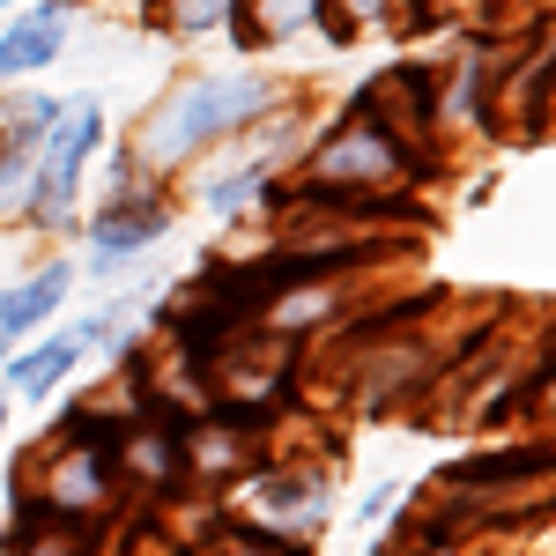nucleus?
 Here are the masks:
<instances>
[{"instance_id": "1a4fd4ad", "label": "nucleus", "mask_w": 556, "mask_h": 556, "mask_svg": "<svg viewBox=\"0 0 556 556\" xmlns=\"http://www.w3.org/2000/svg\"><path fill=\"white\" fill-rule=\"evenodd\" d=\"M542 482H556V430H549V438H527V445H497V453L453 460L445 475H430V490L468 497V505H497V497H513V490H542Z\"/></svg>"}, {"instance_id": "aec40b11", "label": "nucleus", "mask_w": 556, "mask_h": 556, "mask_svg": "<svg viewBox=\"0 0 556 556\" xmlns=\"http://www.w3.org/2000/svg\"><path fill=\"white\" fill-rule=\"evenodd\" d=\"M0 8H8V15H15V8H30V0H0Z\"/></svg>"}, {"instance_id": "4468645a", "label": "nucleus", "mask_w": 556, "mask_h": 556, "mask_svg": "<svg viewBox=\"0 0 556 556\" xmlns=\"http://www.w3.org/2000/svg\"><path fill=\"white\" fill-rule=\"evenodd\" d=\"M238 8L245 0H156V30L178 45H208V38H230V23H238Z\"/></svg>"}, {"instance_id": "9b49d317", "label": "nucleus", "mask_w": 556, "mask_h": 556, "mask_svg": "<svg viewBox=\"0 0 556 556\" xmlns=\"http://www.w3.org/2000/svg\"><path fill=\"white\" fill-rule=\"evenodd\" d=\"M75 290H83L75 253H52V260H38V267H23L15 282H0V334H8V349L45 334V327L75 304Z\"/></svg>"}, {"instance_id": "39448f33", "label": "nucleus", "mask_w": 556, "mask_h": 556, "mask_svg": "<svg viewBox=\"0 0 556 556\" xmlns=\"http://www.w3.org/2000/svg\"><path fill=\"white\" fill-rule=\"evenodd\" d=\"M112 149V112H104V97H67L60 104V119L45 127L38 141V193H30V230L38 238H75V223H83V201H89V172H97V156Z\"/></svg>"}, {"instance_id": "f257e3e1", "label": "nucleus", "mask_w": 556, "mask_h": 556, "mask_svg": "<svg viewBox=\"0 0 556 556\" xmlns=\"http://www.w3.org/2000/svg\"><path fill=\"white\" fill-rule=\"evenodd\" d=\"M298 89L282 83L275 67H260V60H245V67H186L141 119H134L127 134V172L149 178V186H172V178L201 172L223 141H238L245 127H260L275 104H290Z\"/></svg>"}, {"instance_id": "0eeeda50", "label": "nucleus", "mask_w": 556, "mask_h": 556, "mask_svg": "<svg viewBox=\"0 0 556 556\" xmlns=\"http://www.w3.org/2000/svg\"><path fill=\"white\" fill-rule=\"evenodd\" d=\"M23 490L45 497L52 513H67V519H104L112 497L127 490V468H119V453H104V445H75V438H52V430H45Z\"/></svg>"}, {"instance_id": "2eb2a0df", "label": "nucleus", "mask_w": 556, "mask_h": 556, "mask_svg": "<svg viewBox=\"0 0 556 556\" xmlns=\"http://www.w3.org/2000/svg\"><path fill=\"white\" fill-rule=\"evenodd\" d=\"M193 556H319V542H298V534H275V527H253V519H230L208 549Z\"/></svg>"}, {"instance_id": "a211bd4d", "label": "nucleus", "mask_w": 556, "mask_h": 556, "mask_svg": "<svg viewBox=\"0 0 556 556\" xmlns=\"http://www.w3.org/2000/svg\"><path fill=\"white\" fill-rule=\"evenodd\" d=\"M408 490H416V482H401V475H386V482H371V490L356 497V519H364V534H379V527H393V513L408 505Z\"/></svg>"}, {"instance_id": "f03ea898", "label": "nucleus", "mask_w": 556, "mask_h": 556, "mask_svg": "<svg viewBox=\"0 0 556 556\" xmlns=\"http://www.w3.org/2000/svg\"><path fill=\"white\" fill-rule=\"evenodd\" d=\"M438 172L430 141L393 104V89H356L349 112H334L327 127L312 134L290 164V186H342V193H408Z\"/></svg>"}, {"instance_id": "7ed1b4c3", "label": "nucleus", "mask_w": 556, "mask_h": 556, "mask_svg": "<svg viewBox=\"0 0 556 556\" xmlns=\"http://www.w3.org/2000/svg\"><path fill=\"white\" fill-rule=\"evenodd\" d=\"M304 141H312V112H304V97L275 104L260 127H245L238 141H223L208 164H201V178H193V208L208 215V223H238V215L267 208L275 186H282V172L298 164Z\"/></svg>"}, {"instance_id": "6ab92c4d", "label": "nucleus", "mask_w": 556, "mask_h": 556, "mask_svg": "<svg viewBox=\"0 0 556 556\" xmlns=\"http://www.w3.org/2000/svg\"><path fill=\"white\" fill-rule=\"evenodd\" d=\"M8 430H15V393L0 386V438H8Z\"/></svg>"}, {"instance_id": "423d86ee", "label": "nucleus", "mask_w": 556, "mask_h": 556, "mask_svg": "<svg viewBox=\"0 0 556 556\" xmlns=\"http://www.w3.org/2000/svg\"><path fill=\"white\" fill-rule=\"evenodd\" d=\"M172 223H178V201L164 186L134 178L127 156H119L112 164V193L83 215V260H75L83 282H119V275H134L141 260L172 238Z\"/></svg>"}, {"instance_id": "f8f14e48", "label": "nucleus", "mask_w": 556, "mask_h": 556, "mask_svg": "<svg viewBox=\"0 0 556 556\" xmlns=\"http://www.w3.org/2000/svg\"><path fill=\"white\" fill-rule=\"evenodd\" d=\"M319 15H327V0H245L238 23H230V45H238L245 60H267V52H282V45L312 38Z\"/></svg>"}, {"instance_id": "f3484780", "label": "nucleus", "mask_w": 556, "mask_h": 556, "mask_svg": "<svg viewBox=\"0 0 556 556\" xmlns=\"http://www.w3.org/2000/svg\"><path fill=\"white\" fill-rule=\"evenodd\" d=\"M379 23H393V0H327L319 38L327 45H356V38H371Z\"/></svg>"}, {"instance_id": "412c9836", "label": "nucleus", "mask_w": 556, "mask_h": 556, "mask_svg": "<svg viewBox=\"0 0 556 556\" xmlns=\"http://www.w3.org/2000/svg\"><path fill=\"white\" fill-rule=\"evenodd\" d=\"M0 364H8V334H0Z\"/></svg>"}, {"instance_id": "20e7f679", "label": "nucleus", "mask_w": 556, "mask_h": 556, "mask_svg": "<svg viewBox=\"0 0 556 556\" xmlns=\"http://www.w3.org/2000/svg\"><path fill=\"white\" fill-rule=\"evenodd\" d=\"M134 334V298H112V304H89V312H60L45 334L8 349V364H0V386L23 401V408H52L67 386L83 379L89 364L104 356V349Z\"/></svg>"}, {"instance_id": "6e6552de", "label": "nucleus", "mask_w": 556, "mask_h": 556, "mask_svg": "<svg viewBox=\"0 0 556 556\" xmlns=\"http://www.w3.org/2000/svg\"><path fill=\"white\" fill-rule=\"evenodd\" d=\"M334 475L327 468H275V460H260L245 475V490H238V513L253 519V527H275V534H298V542H319V527L334 519Z\"/></svg>"}, {"instance_id": "9d476101", "label": "nucleus", "mask_w": 556, "mask_h": 556, "mask_svg": "<svg viewBox=\"0 0 556 556\" xmlns=\"http://www.w3.org/2000/svg\"><path fill=\"white\" fill-rule=\"evenodd\" d=\"M75 38V0H30L0 23V89L8 83H45V67H60V52Z\"/></svg>"}, {"instance_id": "dca6fc26", "label": "nucleus", "mask_w": 556, "mask_h": 556, "mask_svg": "<svg viewBox=\"0 0 556 556\" xmlns=\"http://www.w3.org/2000/svg\"><path fill=\"white\" fill-rule=\"evenodd\" d=\"M38 193V149H0V230H30Z\"/></svg>"}, {"instance_id": "ddd939ff", "label": "nucleus", "mask_w": 556, "mask_h": 556, "mask_svg": "<svg viewBox=\"0 0 556 556\" xmlns=\"http://www.w3.org/2000/svg\"><path fill=\"white\" fill-rule=\"evenodd\" d=\"M60 89H45V83H8L0 89V149H38L45 127L60 119Z\"/></svg>"}]
</instances>
